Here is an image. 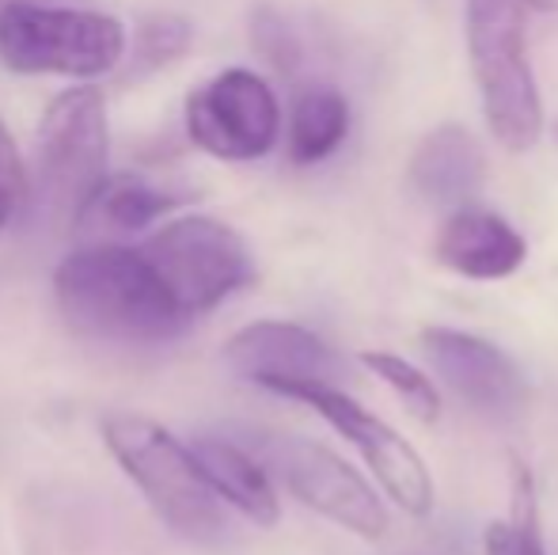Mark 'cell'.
Listing matches in <instances>:
<instances>
[{"mask_svg":"<svg viewBox=\"0 0 558 555\" xmlns=\"http://www.w3.org/2000/svg\"><path fill=\"white\" fill-rule=\"evenodd\" d=\"M251 43L255 50L270 61L278 73H293L301 65V43H296L293 27L281 20L274 8H258L255 20H251Z\"/></svg>","mask_w":558,"mask_h":555,"instance_id":"obj_19","label":"cell"},{"mask_svg":"<svg viewBox=\"0 0 558 555\" xmlns=\"http://www.w3.org/2000/svg\"><path fill=\"white\" fill-rule=\"evenodd\" d=\"M418 339L434 373L471 411L509 419L524 408L529 385L506 350L471 331H456V327H422Z\"/></svg>","mask_w":558,"mask_h":555,"instance_id":"obj_11","label":"cell"},{"mask_svg":"<svg viewBox=\"0 0 558 555\" xmlns=\"http://www.w3.org/2000/svg\"><path fill=\"white\" fill-rule=\"evenodd\" d=\"M107 96L96 84H76L46 107L35 137L31 198L50 221H76L107 171Z\"/></svg>","mask_w":558,"mask_h":555,"instance_id":"obj_5","label":"cell"},{"mask_svg":"<svg viewBox=\"0 0 558 555\" xmlns=\"http://www.w3.org/2000/svg\"><path fill=\"white\" fill-rule=\"evenodd\" d=\"M183 202H191V194L175 191V186L153 183L145 176H107L104 183L92 191V198L81 206L76 214V229L84 237L96 240H111V237H125V232H141L148 225L163 221L171 209H179Z\"/></svg>","mask_w":558,"mask_h":555,"instance_id":"obj_15","label":"cell"},{"mask_svg":"<svg viewBox=\"0 0 558 555\" xmlns=\"http://www.w3.org/2000/svg\"><path fill=\"white\" fill-rule=\"evenodd\" d=\"M27 191H31V176L23 168V156L15 148L12 134L4 130V122H0V194H12L20 202L27 198Z\"/></svg>","mask_w":558,"mask_h":555,"instance_id":"obj_21","label":"cell"},{"mask_svg":"<svg viewBox=\"0 0 558 555\" xmlns=\"http://www.w3.org/2000/svg\"><path fill=\"white\" fill-rule=\"evenodd\" d=\"M53 297L81 339L114 347L168 342L191 324L145 252L114 240H96L69 255L53 275Z\"/></svg>","mask_w":558,"mask_h":555,"instance_id":"obj_1","label":"cell"},{"mask_svg":"<svg viewBox=\"0 0 558 555\" xmlns=\"http://www.w3.org/2000/svg\"><path fill=\"white\" fill-rule=\"evenodd\" d=\"M191 23L179 20V15H148L141 23L137 38L130 43V53L122 61V73L125 81H141V76H153L160 73L163 65L179 61L186 50H191Z\"/></svg>","mask_w":558,"mask_h":555,"instance_id":"obj_18","label":"cell"},{"mask_svg":"<svg viewBox=\"0 0 558 555\" xmlns=\"http://www.w3.org/2000/svg\"><path fill=\"white\" fill-rule=\"evenodd\" d=\"M104 445L171 533L194 544L225 541V503L209 487L191 442H179L156 419L118 411L104 419Z\"/></svg>","mask_w":558,"mask_h":555,"instance_id":"obj_2","label":"cell"},{"mask_svg":"<svg viewBox=\"0 0 558 555\" xmlns=\"http://www.w3.org/2000/svg\"><path fill=\"white\" fill-rule=\"evenodd\" d=\"M411 186L434 206H468L486 183V156L483 145L456 122L429 130L411 153L407 168Z\"/></svg>","mask_w":558,"mask_h":555,"instance_id":"obj_13","label":"cell"},{"mask_svg":"<svg viewBox=\"0 0 558 555\" xmlns=\"http://www.w3.org/2000/svg\"><path fill=\"white\" fill-rule=\"evenodd\" d=\"M130 53L125 23L107 12L12 0L0 8V61L23 76H69L92 84L118 73Z\"/></svg>","mask_w":558,"mask_h":555,"instance_id":"obj_3","label":"cell"},{"mask_svg":"<svg viewBox=\"0 0 558 555\" xmlns=\"http://www.w3.org/2000/svg\"><path fill=\"white\" fill-rule=\"evenodd\" d=\"M361 365H365L373 377H380L384 385L396 393V400L418 422L441 419V393H437L434 377H429L426 370H418V365L407 362V358L391 354V350H365Z\"/></svg>","mask_w":558,"mask_h":555,"instance_id":"obj_17","label":"cell"},{"mask_svg":"<svg viewBox=\"0 0 558 555\" xmlns=\"http://www.w3.org/2000/svg\"><path fill=\"white\" fill-rule=\"evenodd\" d=\"M350 134V104L338 88L327 84H312L301 88L293 99V114H289V156L293 164L308 168L335 153Z\"/></svg>","mask_w":558,"mask_h":555,"instance_id":"obj_16","label":"cell"},{"mask_svg":"<svg viewBox=\"0 0 558 555\" xmlns=\"http://www.w3.org/2000/svg\"><path fill=\"white\" fill-rule=\"evenodd\" d=\"M15 206H20V202H15V198H12V194H0V229H4V225H8V221H12Z\"/></svg>","mask_w":558,"mask_h":555,"instance_id":"obj_22","label":"cell"},{"mask_svg":"<svg viewBox=\"0 0 558 555\" xmlns=\"http://www.w3.org/2000/svg\"><path fill=\"white\" fill-rule=\"evenodd\" d=\"M243 445L278 475L296 503L316 510L331 526L373 544L388 536L391 518L384 498L335 449L296 434H251Z\"/></svg>","mask_w":558,"mask_h":555,"instance_id":"obj_6","label":"cell"},{"mask_svg":"<svg viewBox=\"0 0 558 555\" xmlns=\"http://www.w3.org/2000/svg\"><path fill=\"white\" fill-rule=\"evenodd\" d=\"M483 555H547L539 526H521L513 518L490 521L483 529Z\"/></svg>","mask_w":558,"mask_h":555,"instance_id":"obj_20","label":"cell"},{"mask_svg":"<svg viewBox=\"0 0 558 555\" xmlns=\"http://www.w3.org/2000/svg\"><path fill=\"white\" fill-rule=\"evenodd\" d=\"M434 260L471 281H501L524 267L529 244L501 214L460 206L434 240Z\"/></svg>","mask_w":558,"mask_h":555,"instance_id":"obj_12","label":"cell"},{"mask_svg":"<svg viewBox=\"0 0 558 555\" xmlns=\"http://www.w3.org/2000/svg\"><path fill=\"white\" fill-rule=\"evenodd\" d=\"M529 8H555V0H524Z\"/></svg>","mask_w":558,"mask_h":555,"instance_id":"obj_23","label":"cell"},{"mask_svg":"<svg viewBox=\"0 0 558 555\" xmlns=\"http://www.w3.org/2000/svg\"><path fill=\"white\" fill-rule=\"evenodd\" d=\"M141 252L191 319L255 281L247 240L217 217H171L141 244Z\"/></svg>","mask_w":558,"mask_h":555,"instance_id":"obj_7","label":"cell"},{"mask_svg":"<svg viewBox=\"0 0 558 555\" xmlns=\"http://www.w3.org/2000/svg\"><path fill=\"white\" fill-rule=\"evenodd\" d=\"M524 0H468L471 73L486 126L506 153H529L544 137V99L524 46Z\"/></svg>","mask_w":558,"mask_h":555,"instance_id":"obj_4","label":"cell"},{"mask_svg":"<svg viewBox=\"0 0 558 555\" xmlns=\"http://www.w3.org/2000/svg\"><path fill=\"white\" fill-rule=\"evenodd\" d=\"M225 362L240 381L293 400L301 388L338 385L342 358L316 331L289 319H258L225 342Z\"/></svg>","mask_w":558,"mask_h":555,"instance_id":"obj_10","label":"cell"},{"mask_svg":"<svg viewBox=\"0 0 558 555\" xmlns=\"http://www.w3.org/2000/svg\"><path fill=\"white\" fill-rule=\"evenodd\" d=\"M296 403L312 408L335 434H342L353 445L365 468L373 472V480L380 483V491L411 518H426L437 503L434 475H429L422 453L399 434L396 426H388L380 415H373L368 408H361L353 396L342 393V385H312L301 388L293 396Z\"/></svg>","mask_w":558,"mask_h":555,"instance_id":"obj_9","label":"cell"},{"mask_svg":"<svg viewBox=\"0 0 558 555\" xmlns=\"http://www.w3.org/2000/svg\"><path fill=\"white\" fill-rule=\"evenodd\" d=\"M209 487L221 495L225 506L255 521L258 529H274L281 518V498L274 491L270 468L255 457L243 442H228L217 434H202L191 442Z\"/></svg>","mask_w":558,"mask_h":555,"instance_id":"obj_14","label":"cell"},{"mask_svg":"<svg viewBox=\"0 0 558 555\" xmlns=\"http://www.w3.org/2000/svg\"><path fill=\"white\" fill-rule=\"evenodd\" d=\"M186 137L225 164L263 160L281 134L274 88L251 69H225L186 96Z\"/></svg>","mask_w":558,"mask_h":555,"instance_id":"obj_8","label":"cell"}]
</instances>
